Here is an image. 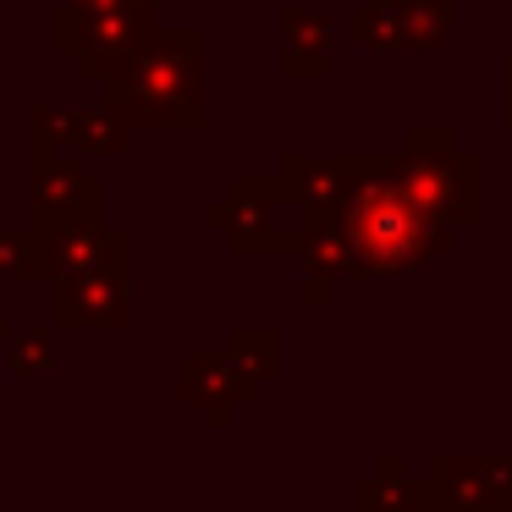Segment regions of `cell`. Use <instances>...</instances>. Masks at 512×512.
Returning a JSON list of instances; mask_svg holds the SVG:
<instances>
[{"label":"cell","mask_w":512,"mask_h":512,"mask_svg":"<svg viewBox=\"0 0 512 512\" xmlns=\"http://www.w3.org/2000/svg\"><path fill=\"white\" fill-rule=\"evenodd\" d=\"M457 0H364L353 28L364 50H446Z\"/></svg>","instance_id":"2"},{"label":"cell","mask_w":512,"mask_h":512,"mask_svg":"<svg viewBox=\"0 0 512 512\" xmlns=\"http://www.w3.org/2000/svg\"><path fill=\"white\" fill-rule=\"evenodd\" d=\"M111 105L144 116V122H182L193 127L204 111V39L182 34H144L111 67Z\"/></svg>","instance_id":"1"},{"label":"cell","mask_w":512,"mask_h":512,"mask_svg":"<svg viewBox=\"0 0 512 512\" xmlns=\"http://www.w3.org/2000/svg\"><path fill=\"white\" fill-rule=\"evenodd\" d=\"M507 116H512V61H507Z\"/></svg>","instance_id":"4"},{"label":"cell","mask_w":512,"mask_h":512,"mask_svg":"<svg viewBox=\"0 0 512 512\" xmlns=\"http://www.w3.org/2000/svg\"><path fill=\"white\" fill-rule=\"evenodd\" d=\"M325 12L314 6H281V67L292 78H320L325 56H331V39H325Z\"/></svg>","instance_id":"3"}]
</instances>
